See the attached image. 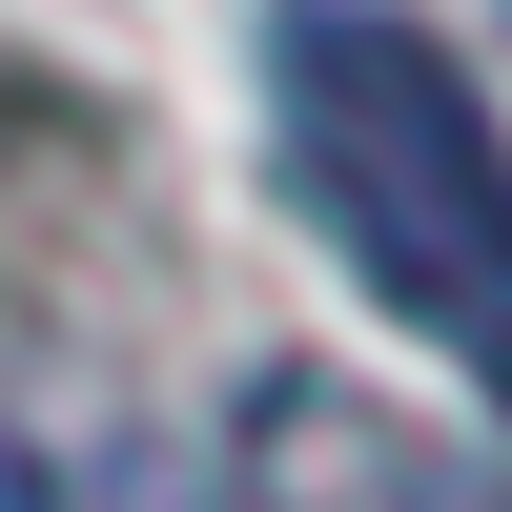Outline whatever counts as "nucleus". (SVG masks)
I'll return each mask as SVG.
<instances>
[{"instance_id":"obj_1","label":"nucleus","mask_w":512,"mask_h":512,"mask_svg":"<svg viewBox=\"0 0 512 512\" xmlns=\"http://www.w3.org/2000/svg\"><path fill=\"white\" fill-rule=\"evenodd\" d=\"M267 82H287V185L349 246V287L410 308L431 369H472V410H512V123H492V82L390 0H287Z\"/></svg>"},{"instance_id":"obj_3","label":"nucleus","mask_w":512,"mask_h":512,"mask_svg":"<svg viewBox=\"0 0 512 512\" xmlns=\"http://www.w3.org/2000/svg\"><path fill=\"white\" fill-rule=\"evenodd\" d=\"M21 512H205V492L144 472V451H82V472H21Z\"/></svg>"},{"instance_id":"obj_2","label":"nucleus","mask_w":512,"mask_h":512,"mask_svg":"<svg viewBox=\"0 0 512 512\" xmlns=\"http://www.w3.org/2000/svg\"><path fill=\"white\" fill-rule=\"evenodd\" d=\"M226 492L246 512H512V472L472 431L349 390V369H267V390L226 410Z\"/></svg>"}]
</instances>
